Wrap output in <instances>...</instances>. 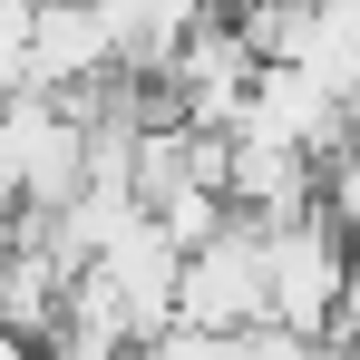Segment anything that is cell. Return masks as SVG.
Wrapping results in <instances>:
<instances>
[{
    "mask_svg": "<svg viewBox=\"0 0 360 360\" xmlns=\"http://www.w3.org/2000/svg\"><path fill=\"white\" fill-rule=\"evenodd\" d=\"M176 321H195V331H253V321H273V273H263V224L253 214H224L205 243H185Z\"/></svg>",
    "mask_w": 360,
    "mask_h": 360,
    "instance_id": "cell-2",
    "label": "cell"
},
{
    "mask_svg": "<svg viewBox=\"0 0 360 360\" xmlns=\"http://www.w3.org/2000/svg\"><path fill=\"white\" fill-rule=\"evenodd\" d=\"M98 10H108V49H117V68H127V78H156L166 49H176L214 0H98Z\"/></svg>",
    "mask_w": 360,
    "mask_h": 360,
    "instance_id": "cell-3",
    "label": "cell"
},
{
    "mask_svg": "<svg viewBox=\"0 0 360 360\" xmlns=\"http://www.w3.org/2000/svg\"><path fill=\"white\" fill-rule=\"evenodd\" d=\"M263 273H273V321L283 331H331L341 321V302H351V273H360V243L321 214V205H302L283 224H263Z\"/></svg>",
    "mask_w": 360,
    "mask_h": 360,
    "instance_id": "cell-1",
    "label": "cell"
},
{
    "mask_svg": "<svg viewBox=\"0 0 360 360\" xmlns=\"http://www.w3.org/2000/svg\"><path fill=\"white\" fill-rule=\"evenodd\" d=\"M20 351H30V341H20V331H10V321H0V360H20Z\"/></svg>",
    "mask_w": 360,
    "mask_h": 360,
    "instance_id": "cell-6",
    "label": "cell"
},
{
    "mask_svg": "<svg viewBox=\"0 0 360 360\" xmlns=\"http://www.w3.org/2000/svg\"><path fill=\"white\" fill-rule=\"evenodd\" d=\"M0 214H20V146H10V127H0Z\"/></svg>",
    "mask_w": 360,
    "mask_h": 360,
    "instance_id": "cell-5",
    "label": "cell"
},
{
    "mask_svg": "<svg viewBox=\"0 0 360 360\" xmlns=\"http://www.w3.org/2000/svg\"><path fill=\"white\" fill-rule=\"evenodd\" d=\"M136 360H234V331H195V321H166V331H146Z\"/></svg>",
    "mask_w": 360,
    "mask_h": 360,
    "instance_id": "cell-4",
    "label": "cell"
}]
</instances>
